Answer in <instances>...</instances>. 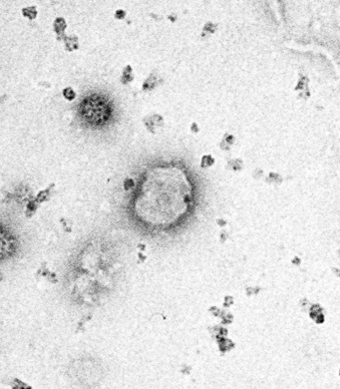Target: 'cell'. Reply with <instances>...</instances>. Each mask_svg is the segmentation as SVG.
Segmentation results:
<instances>
[{"label":"cell","instance_id":"cell-5","mask_svg":"<svg viewBox=\"0 0 340 389\" xmlns=\"http://www.w3.org/2000/svg\"><path fill=\"white\" fill-rule=\"evenodd\" d=\"M63 95H64V97L67 99V100H73V99L75 98V92L73 91V89H71V88H66L64 91H63Z\"/></svg>","mask_w":340,"mask_h":389},{"label":"cell","instance_id":"cell-3","mask_svg":"<svg viewBox=\"0 0 340 389\" xmlns=\"http://www.w3.org/2000/svg\"><path fill=\"white\" fill-rule=\"evenodd\" d=\"M54 26H55V30L57 32L63 31L65 29V26H66V23L64 21V19H62V18L56 19V21L54 23Z\"/></svg>","mask_w":340,"mask_h":389},{"label":"cell","instance_id":"cell-4","mask_svg":"<svg viewBox=\"0 0 340 389\" xmlns=\"http://www.w3.org/2000/svg\"><path fill=\"white\" fill-rule=\"evenodd\" d=\"M23 14L27 17H29L30 19H33L36 17V9L34 7H29L26 8L23 10Z\"/></svg>","mask_w":340,"mask_h":389},{"label":"cell","instance_id":"cell-8","mask_svg":"<svg viewBox=\"0 0 340 389\" xmlns=\"http://www.w3.org/2000/svg\"><path fill=\"white\" fill-rule=\"evenodd\" d=\"M191 129H193V130H195V132H197V131H198V128H197V125H195V124H194V125H193V127H191Z\"/></svg>","mask_w":340,"mask_h":389},{"label":"cell","instance_id":"cell-7","mask_svg":"<svg viewBox=\"0 0 340 389\" xmlns=\"http://www.w3.org/2000/svg\"><path fill=\"white\" fill-rule=\"evenodd\" d=\"M133 185H134V182L132 181L131 179H128V181H126V183H125V187H126V189H130L131 187H133Z\"/></svg>","mask_w":340,"mask_h":389},{"label":"cell","instance_id":"cell-6","mask_svg":"<svg viewBox=\"0 0 340 389\" xmlns=\"http://www.w3.org/2000/svg\"><path fill=\"white\" fill-rule=\"evenodd\" d=\"M116 17L117 18H120V19L124 18V17H125V12H124L123 10H118L117 13H116Z\"/></svg>","mask_w":340,"mask_h":389},{"label":"cell","instance_id":"cell-2","mask_svg":"<svg viewBox=\"0 0 340 389\" xmlns=\"http://www.w3.org/2000/svg\"><path fill=\"white\" fill-rule=\"evenodd\" d=\"M132 79H133L132 68H131V66H127L125 70H124L122 80H123V82H130Z\"/></svg>","mask_w":340,"mask_h":389},{"label":"cell","instance_id":"cell-1","mask_svg":"<svg viewBox=\"0 0 340 389\" xmlns=\"http://www.w3.org/2000/svg\"><path fill=\"white\" fill-rule=\"evenodd\" d=\"M81 115L86 122L92 125H102L111 116V106L102 96L92 95L81 104Z\"/></svg>","mask_w":340,"mask_h":389}]
</instances>
